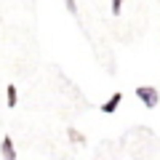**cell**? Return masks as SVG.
<instances>
[{
	"label": "cell",
	"mask_w": 160,
	"mask_h": 160,
	"mask_svg": "<svg viewBox=\"0 0 160 160\" xmlns=\"http://www.w3.org/2000/svg\"><path fill=\"white\" fill-rule=\"evenodd\" d=\"M64 3H67V11L69 13H78V3H75V0H64Z\"/></svg>",
	"instance_id": "6"
},
{
	"label": "cell",
	"mask_w": 160,
	"mask_h": 160,
	"mask_svg": "<svg viewBox=\"0 0 160 160\" xmlns=\"http://www.w3.org/2000/svg\"><path fill=\"white\" fill-rule=\"evenodd\" d=\"M123 11V0H112V13H120Z\"/></svg>",
	"instance_id": "7"
},
{
	"label": "cell",
	"mask_w": 160,
	"mask_h": 160,
	"mask_svg": "<svg viewBox=\"0 0 160 160\" xmlns=\"http://www.w3.org/2000/svg\"><path fill=\"white\" fill-rule=\"evenodd\" d=\"M69 139H72L75 144H83V139H86V136H83L80 131H75V128H69Z\"/></svg>",
	"instance_id": "5"
},
{
	"label": "cell",
	"mask_w": 160,
	"mask_h": 160,
	"mask_svg": "<svg viewBox=\"0 0 160 160\" xmlns=\"http://www.w3.org/2000/svg\"><path fill=\"white\" fill-rule=\"evenodd\" d=\"M6 102H8V107H16V102H19L16 86H8V88H6Z\"/></svg>",
	"instance_id": "4"
},
{
	"label": "cell",
	"mask_w": 160,
	"mask_h": 160,
	"mask_svg": "<svg viewBox=\"0 0 160 160\" xmlns=\"http://www.w3.org/2000/svg\"><path fill=\"white\" fill-rule=\"evenodd\" d=\"M0 152H3V158H6V160H16V147H13V139H11V136L3 139V144H0Z\"/></svg>",
	"instance_id": "2"
},
{
	"label": "cell",
	"mask_w": 160,
	"mask_h": 160,
	"mask_svg": "<svg viewBox=\"0 0 160 160\" xmlns=\"http://www.w3.org/2000/svg\"><path fill=\"white\" fill-rule=\"evenodd\" d=\"M120 102H123V93H115L109 102H104V107H102V109H104V115H112L115 109L120 107Z\"/></svg>",
	"instance_id": "3"
},
{
	"label": "cell",
	"mask_w": 160,
	"mask_h": 160,
	"mask_svg": "<svg viewBox=\"0 0 160 160\" xmlns=\"http://www.w3.org/2000/svg\"><path fill=\"white\" fill-rule=\"evenodd\" d=\"M136 96H139V102L147 104V107H158V102H160L158 91H155L152 86H139L136 88Z\"/></svg>",
	"instance_id": "1"
}]
</instances>
